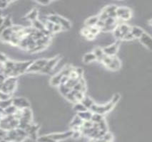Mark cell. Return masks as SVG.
Returning a JSON list of instances; mask_svg holds the SVG:
<instances>
[{
  "label": "cell",
  "mask_w": 152,
  "mask_h": 142,
  "mask_svg": "<svg viewBox=\"0 0 152 142\" xmlns=\"http://www.w3.org/2000/svg\"><path fill=\"white\" fill-rule=\"evenodd\" d=\"M149 24H151V25H152V19L150 20V21H149Z\"/></svg>",
  "instance_id": "obj_42"
},
{
  "label": "cell",
  "mask_w": 152,
  "mask_h": 142,
  "mask_svg": "<svg viewBox=\"0 0 152 142\" xmlns=\"http://www.w3.org/2000/svg\"><path fill=\"white\" fill-rule=\"evenodd\" d=\"M120 66H121L120 61L118 60L117 57L113 56H112V61H111V63H110V65L107 67V68L108 69L112 70V71H116V70L119 69Z\"/></svg>",
  "instance_id": "obj_12"
},
{
  "label": "cell",
  "mask_w": 152,
  "mask_h": 142,
  "mask_svg": "<svg viewBox=\"0 0 152 142\" xmlns=\"http://www.w3.org/2000/svg\"><path fill=\"white\" fill-rule=\"evenodd\" d=\"M74 110L78 112H85V111H87V109L85 107V106L83 105L82 103H76V105H74Z\"/></svg>",
  "instance_id": "obj_25"
},
{
  "label": "cell",
  "mask_w": 152,
  "mask_h": 142,
  "mask_svg": "<svg viewBox=\"0 0 152 142\" xmlns=\"http://www.w3.org/2000/svg\"><path fill=\"white\" fill-rule=\"evenodd\" d=\"M9 4V1H0V9H4Z\"/></svg>",
  "instance_id": "obj_35"
},
{
  "label": "cell",
  "mask_w": 152,
  "mask_h": 142,
  "mask_svg": "<svg viewBox=\"0 0 152 142\" xmlns=\"http://www.w3.org/2000/svg\"><path fill=\"white\" fill-rule=\"evenodd\" d=\"M113 34H114V36L116 37V38L117 39H120V40H122L123 37H122V35H121V31H120L119 28L118 26H116V28L113 30Z\"/></svg>",
  "instance_id": "obj_30"
},
{
  "label": "cell",
  "mask_w": 152,
  "mask_h": 142,
  "mask_svg": "<svg viewBox=\"0 0 152 142\" xmlns=\"http://www.w3.org/2000/svg\"><path fill=\"white\" fill-rule=\"evenodd\" d=\"M47 60L39 59L31 63L26 71V73H36V72H41V70L44 68L47 63Z\"/></svg>",
  "instance_id": "obj_3"
},
{
  "label": "cell",
  "mask_w": 152,
  "mask_h": 142,
  "mask_svg": "<svg viewBox=\"0 0 152 142\" xmlns=\"http://www.w3.org/2000/svg\"><path fill=\"white\" fill-rule=\"evenodd\" d=\"M81 102L84 105L86 109H90L92 107V105H94L92 100L90 99L89 97H85Z\"/></svg>",
  "instance_id": "obj_23"
},
{
  "label": "cell",
  "mask_w": 152,
  "mask_h": 142,
  "mask_svg": "<svg viewBox=\"0 0 152 142\" xmlns=\"http://www.w3.org/2000/svg\"><path fill=\"white\" fill-rule=\"evenodd\" d=\"M59 57H55L54 58H51V60L47 61V63L46 64V66H44V68L41 70V73H49V72L51 71V70L54 68V67L56 66V64L57 63V62L59 61Z\"/></svg>",
  "instance_id": "obj_6"
},
{
  "label": "cell",
  "mask_w": 152,
  "mask_h": 142,
  "mask_svg": "<svg viewBox=\"0 0 152 142\" xmlns=\"http://www.w3.org/2000/svg\"><path fill=\"white\" fill-rule=\"evenodd\" d=\"M38 16V11L36 9L31 10V11L29 13V14H27V16H26V19L28 20H30V21H34L35 20H36V17H37Z\"/></svg>",
  "instance_id": "obj_21"
},
{
  "label": "cell",
  "mask_w": 152,
  "mask_h": 142,
  "mask_svg": "<svg viewBox=\"0 0 152 142\" xmlns=\"http://www.w3.org/2000/svg\"><path fill=\"white\" fill-rule=\"evenodd\" d=\"M102 138L103 139L106 140V141L111 142V140H112V135H111L110 133L106 132V133H105V134L102 136Z\"/></svg>",
  "instance_id": "obj_32"
},
{
  "label": "cell",
  "mask_w": 152,
  "mask_h": 142,
  "mask_svg": "<svg viewBox=\"0 0 152 142\" xmlns=\"http://www.w3.org/2000/svg\"><path fill=\"white\" fill-rule=\"evenodd\" d=\"M96 56H95V55L93 54V53H86L83 58V61L86 63H91V62L96 61Z\"/></svg>",
  "instance_id": "obj_20"
},
{
  "label": "cell",
  "mask_w": 152,
  "mask_h": 142,
  "mask_svg": "<svg viewBox=\"0 0 152 142\" xmlns=\"http://www.w3.org/2000/svg\"><path fill=\"white\" fill-rule=\"evenodd\" d=\"M59 90H60V92H61V94H62L63 95H64V96H66L68 93H69L71 91V90L69 89V88H67V87H66L65 85H60Z\"/></svg>",
  "instance_id": "obj_27"
},
{
  "label": "cell",
  "mask_w": 152,
  "mask_h": 142,
  "mask_svg": "<svg viewBox=\"0 0 152 142\" xmlns=\"http://www.w3.org/2000/svg\"><path fill=\"white\" fill-rule=\"evenodd\" d=\"M7 61H8V58H6V56H5L4 53L0 52V63H4Z\"/></svg>",
  "instance_id": "obj_34"
},
{
  "label": "cell",
  "mask_w": 152,
  "mask_h": 142,
  "mask_svg": "<svg viewBox=\"0 0 152 142\" xmlns=\"http://www.w3.org/2000/svg\"><path fill=\"white\" fill-rule=\"evenodd\" d=\"M4 63H0V74H3V73H4Z\"/></svg>",
  "instance_id": "obj_38"
},
{
  "label": "cell",
  "mask_w": 152,
  "mask_h": 142,
  "mask_svg": "<svg viewBox=\"0 0 152 142\" xmlns=\"http://www.w3.org/2000/svg\"><path fill=\"white\" fill-rule=\"evenodd\" d=\"M118 26V28H119V30H120V31H121V35H122L123 38V36H125V35H126L127 33L131 32V27H130V26L127 24H121Z\"/></svg>",
  "instance_id": "obj_15"
},
{
  "label": "cell",
  "mask_w": 152,
  "mask_h": 142,
  "mask_svg": "<svg viewBox=\"0 0 152 142\" xmlns=\"http://www.w3.org/2000/svg\"><path fill=\"white\" fill-rule=\"evenodd\" d=\"M86 38H87V39H88V40H93V38H95V36H93V35L91 34V33H89V34H88V36H86Z\"/></svg>",
  "instance_id": "obj_39"
},
{
  "label": "cell",
  "mask_w": 152,
  "mask_h": 142,
  "mask_svg": "<svg viewBox=\"0 0 152 142\" xmlns=\"http://www.w3.org/2000/svg\"><path fill=\"white\" fill-rule=\"evenodd\" d=\"M72 134H73V131H69L65 133L54 134L48 135V136H49L51 138L54 139V141H59V140H63V139H65V138H69L70 136H72Z\"/></svg>",
  "instance_id": "obj_8"
},
{
  "label": "cell",
  "mask_w": 152,
  "mask_h": 142,
  "mask_svg": "<svg viewBox=\"0 0 152 142\" xmlns=\"http://www.w3.org/2000/svg\"><path fill=\"white\" fill-rule=\"evenodd\" d=\"M133 38H134V37L133 36V35L131 34V32H129L123 36V40H132V39H133Z\"/></svg>",
  "instance_id": "obj_36"
},
{
  "label": "cell",
  "mask_w": 152,
  "mask_h": 142,
  "mask_svg": "<svg viewBox=\"0 0 152 142\" xmlns=\"http://www.w3.org/2000/svg\"><path fill=\"white\" fill-rule=\"evenodd\" d=\"M12 33L13 31L12 29H11V27L6 28V29H4V31L1 32V34H0V37H1V39L5 41V42L9 43Z\"/></svg>",
  "instance_id": "obj_10"
},
{
  "label": "cell",
  "mask_w": 152,
  "mask_h": 142,
  "mask_svg": "<svg viewBox=\"0 0 152 142\" xmlns=\"http://www.w3.org/2000/svg\"><path fill=\"white\" fill-rule=\"evenodd\" d=\"M61 26H60L59 24H54V27H53V29H52V33H56V32H59L61 30Z\"/></svg>",
  "instance_id": "obj_33"
},
{
  "label": "cell",
  "mask_w": 152,
  "mask_h": 142,
  "mask_svg": "<svg viewBox=\"0 0 152 142\" xmlns=\"http://www.w3.org/2000/svg\"><path fill=\"white\" fill-rule=\"evenodd\" d=\"M140 41L143 46H146L150 51H152V37L146 33H143L141 37L139 38Z\"/></svg>",
  "instance_id": "obj_7"
},
{
  "label": "cell",
  "mask_w": 152,
  "mask_h": 142,
  "mask_svg": "<svg viewBox=\"0 0 152 142\" xmlns=\"http://www.w3.org/2000/svg\"><path fill=\"white\" fill-rule=\"evenodd\" d=\"M0 142H9V141H6V140H5V139H3V140H1V141H0Z\"/></svg>",
  "instance_id": "obj_41"
},
{
  "label": "cell",
  "mask_w": 152,
  "mask_h": 142,
  "mask_svg": "<svg viewBox=\"0 0 152 142\" xmlns=\"http://www.w3.org/2000/svg\"><path fill=\"white\" fill-rule=\"evenodd\" d=\"M16 86V78H14V77H9V78H6L4 83H3L2 86H1L0 91H2L5 93L11 95V93H14Z\"/></svg>",
  "instance_id": "obj_2"
},
{
  "label": "cell",
  "mask_w": 152,
  "mask_h": 142,
  "mask_svg": "<svg viewBox=\"0 0 152 142\" xmlns=\"http://www.w3.org/2000/svg\"><path fill=\"white\" fill-rule=\"evenodd\" d=\"M4 17H2L1 16H0V28H1V26H2L3 23H4Z\"/></svg>",
  "instance_id": "obj_40"
},
{
  "label": "cell",
  "mask_w": 152,
  "mask_h": 142,
  "mask_svg": "<svg viewBox=\"0 0 152 142\" xmlns=\"http://www.w3.org/2000/svg\"><path fill=\"white\" fill-rule=\"evenodd\" d=\"M118 46L116 43H114V44L111 45V46H108V47L104 48L103 49V53H104L105 55L108 56H113L115 54H116V52H117Z\"/></svg>",
  "instance_id": "obj_9"
},
{
  "label": "cell",
  "mask_w": 152,
  "mask_h": 142,
  "mask_svg": "<svg viewBox=\"0 0 152 142\" xmlns=\"http://www.w3.org/2000/svg\"><path fill=\"white\" fill-rule=\"evenodd\" d=\"M11 99V95L5 93L4 92L0 91V101H4Z\"/></svg>",
  "instance_id": "obj_29"
},
{
  "label": "cell",
  "mask_w": 152,
  "mask_h": 142,
  "mask_svg": "<svg viewBox=\"0 0 152 142\" xmlns=\"http://www.w3.org/2000/svg\"><path fill=\"white\" fill-rule=\"evenodd\" d=\"M98 16H92V17H90L87 19V20L85 22V24H86V26L88 27H91V26H96L97 22L98 21Z\"/></svg>",
  "instance_id": "obj_17"
},
{
  "label": "cell",
  "mask_w": 152,
  "mask_h": 142,
  "mask_svg": "<svg viewBox=\"0 0 152 142\" xmlns=\"http://www.w3.org/2000/svg\"><path fill=\"white\" fill-rule=\"evenodd\" d=\"M37 2L38 4H40L41 5H47L48 4H49L50 1H38Z\"/></svg>",
  "instance_id": "obj_37"
},
{
  "label": "cell",
  "mask_w": 152,
  "mask_h": 142,
  "mask_svg": "<svg viewBox=\"0 0 152 142\" xmlns=\"http://www.w3.org/2000/svg\"><path fill=\"white\" fill-rule=\"evenodd\" d=\"M58 24H59L62 28H66V29L70 28V27H71V24H70L69 21H67L66 19H64V18L61 17V16H59V20H58Z\"/></svg>",
  "instance_id": "obj_19"
},
{
  "label": "cell",
  "mask_w": 152,
  "mask_h": 142,
  "mask_svg": "<svg viewBox=\"0 0 152 142\" xmlns=\"http://www.w3.org/2000/svg\"><path fill=\"white\" fill-rule=\"evenodd\" d=\"M120 98L119 95H116L113 97V99L111 100V102L107 103L106 105H103V106H98L96 105H93L92 107L90 108V110L93 113L99 114H104L107 113L108 112H109L112 108L114 107L115 104L118 101Z\"/></svg>",
  "instance_id": "obj_1"
},
{
  "label": "cell",
  "mask_w": 152,
  "mask_h": 142,
  "mask_svg": "<svg viewBox=\"0 0 152 142\" xmlns=\"http://www.w3.org/2000/svg\"><path fill=\"white\" fill-rule=\"evenodd\" d=\"M116 9H117V6L115 5H109L106 6L103 10L107 13L108 17L116 18Z\"/></svg>",
  "instance_id": "obj_11"
},
{
  "label": "cell",
  "mask_w": 152,
  "mask_h": 142,
  "mask_svg": "<svg viewBox=\"0 0 152 142\" xmlns=\"http://www.w3.org/2000/svg\"><path fill=\"white\" fill-rule=\"evenodd\" d=\"M37 142H56L54 139L51 138L49 136H42L38 137L36 139Z\"/></svg>",
  "instance_id": "obj_28"
},
{
  "label": "cell",
  "mask_w": 152,
  "mask_h": 142,
  "mask_svg": "<svg viewBox=\"0 0 152 142\" xmlns=\"http://www.w3.org/2000/svg\"><path fill=\"white\" fill-rule=\"evenodd\" d=\"M131 11L128 8L126 7H117L116 9V18L126 21L131 18Z\"/></svg>",
  "instance_id": "obj_4"
},
{
  "label": "cell",
  "mask_w": 152,
  "mask_h": 142,
  "mask_svg": "<svg viewBox=\"0 0 152 142\" xmlns=\"http://www.w3.org/2000/svg\"><path fill=\"white\" fill-rule=\"evenodd\" d=\"M17 108L16 107L14 106L13 105H10L9 107H8L7 108H6V109H4V114L5 115H12V114H14L16 112V111H17Z\"/></svg>",
  "instance_id": "obj_22"
},
{
  "label": "cell",
  "mask_w": 152,
  "mask_h": 142,
  "mask_svg": "<svg viewBox=\"0 0 152 142\" xmlns=\"http://www.w3.org/2000/svg\"><path fill=\"white\" fill-rule=\"evenodd\" d=\"M12 105L17 109L22 110L25 108H29L30 104L27 100L23 97H16L12 100Z\"/></svg>",
  "instance_id": "obj_5"
},
{
  "label": "cell",
  "mask_w": 152,
  "mask_h": 142,
  "mask_svg": "<svg viewBox=\"0 0 152 142\" xmlns=\"http://www.w3.org/2000/svg\"><path fill=\"white\" fill-rule=\"evenodd\" d=\"M66 97V99H67L69 101L71 102H74V103H77V102H76V98H75V96L71 92H70L69 93H68L67 95L65 96Z\"/></svg>",
  "instance_id": "obj_31"
},
{
  "label": "cell",
  "mask_w": 152,
  "mask_h": 142,
  "mask_svg": "<svg viewBox=\"0 0 152 142\" xmlns=\"http://www.w3.org/2000/svg\"><path fill=\"white\" fill-rule=\"evenodd\" d=\"M63 76H64L63 74L60 72L59 73H58L57 75H56V76H54L51 78V84L52 85H54V86H56V85H61V81L62 79Z\"/></svg>",
  "instance_id": "obj_14"
},
{
  "label": "cell",
  "mask_w": 152,
  "mask_h": 142,
  "mask_svg": "<svg viewBox=\"0 0 152 142\" xmlns=\"http://www.w3.org/2000/svg\"><path fill=\"white\" fill-rule=\"evenodd\" d=\"M131 33L134 38H140L144 32L141 28L137 27V26H133V27L131 28Z\"/></svg>",
  "instance_id": "obj_13"
},
{
  "label": "cell",
  "mask_w": 152,
  "mask_h": 142,
  "mask_svg": "<svg viewBox=\"0 0 152 142\" xmlns=\"http://www.w3.org/2000/svg\"><path fill=\"white\" fill-rule=\"evenodd\" d=\"M104 119L103 117V115L99 114H96V113H93L92 114V117H91V122L93 123H99L101 122L102 120Z\"/></svg>",
  "instance_id": "obj_24"
},
{
  "label": "cell",
  "mask_w": 152,
  "mask_h": 142,
  "mask_svg": "<svg viewBox=\"0 0 152 142\" xmlns=\"http://www.w3.org/2000/svg\"><path fill=\"white\" fill-rule=\"evenodd\" d=\"M93 54H94L95 56H96V60H98V61H99L101 62V61H102L103 58L105 56L102 48H98V47L96 48L94 50H93Z\"/></svg>",
  "instance_id": "obj_16"
},
{
  "label": "cell",
  "mask_w": 152,
  "mask_h": 142,
  "mask_svg": "<svg viewBox=\"0 0 152 142\" xmlns=\"http://www.w3.org/2000/svg\"><path fill=\"white\" fill-rule=\"evenodd\" d=\"M92 114H93L91 112L85 111L82 112H78V116L83 121H88V120H91Z\"/></svg>",
  "instance_id": "obj_18"
},
{
  "label": "cell",
  "mask_w": 152,
  "mask_h": 142,
  "mask_svg": "<svg viewBox=\"0 0 152 142\" xmlns=\"http://www.w3.org/2000/svg\"><path fill=\"white\" fill-rule=\"evenodd\" d=\"M11 105H12V100L11 99L4 100V101H0V107L2 108L3 110L6 109Z\"/></svg>",
  "instance_id": "obj_26"
}]
</instances>
